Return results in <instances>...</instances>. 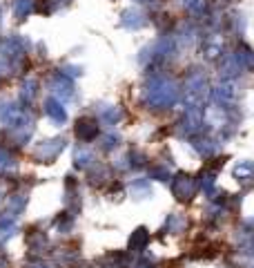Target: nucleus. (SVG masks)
<instances>
[{
  "label": "nucleus",
  "instance_id": "obj_16",
  "mask_svg": "<svg viewBox=\"0 0 254 268\" xmlns=\"http://www.w3.org/2000/svg\"><path fill=\"white\" fill-rule=\"evenodd\" d=\"M134 268H154V264H152V259H148V257H143V259L136 261V266Z\"/></svg>",
  "mask_w": 254,
  "mask_h": 268
},
{
  "label": "nucleus",
  "instance_id": "obj_15",
  "mask_svg": "<svg viewBox=\"0 0 254 268\" xmlns=\"http://www.w3.org/2000/svg\"><path fill=\"white\" fill-rule=\"evenodd\" d=\"M205 56H207L210 60L219 58V56H221V47H219V45H214V43H207V45H205Z\"/></svg>",
  "mask_w": 254,
  "mask_h": 268
},
{
  "label": "nucleus",
  "instance_id": "obj_2",
  "mask_svg": "<svg viewBox=\"0 0 254 268\" xmlns=\"http://www.w3.org/2000/svg\"><path fill=\"white\" fill-rule=\"evenodd\" d=\"M185 96H188V108H201L207 96V81L205 74L199 70H192V74L185 81Z\"/></svg>",
  "mask_w": 254,
  "mask_h": 268
},
{
  "label": "nucleus",
  "instance_id": "obj_4",
  "mask_svg": "<svg viewBox=\"0 0 254 268\" xmlns=\"http://www.w3.org/2000/svg\"><path fill=\"white\" fill-rule=\"evenodd\" d=\"M234 58V63L241 67V72H252L254 70V52L250 47H245V45H241L239 49H236V54L232 56Z\"/></svg>",
  "mask_w": 254,
  "mask_h": 268
},
{
  "label": "nucleus",
  "instance_id": "obj_10",
  "mask_svg": "<svg viewBox=\"0 0 254 268\" xmlns=\"http://www.w3.org/2000/svg\"><path fill=\"white\" fill-rule=\"evenodd\" d=\"M47 114L52 116L54 121H65V110L60 108L56 100H47Z\"/></svg>",
  "mask_w": 254,
  "mask_h": 268
},
{
  "label": "nucleus",
  "instance_id": "obj_14",
  "mask_svg": "<svg viewBox=\"0 0 254 268\" xmlns=\"http://www.w3.org/2000/svg\"><path fill=\"white\" fill-rule=\"evenodd\" d=\"M152 179H159V181H169V168H163V165H159V168H154L152 170Z\"/></svg>",
  "mask_w": 254,
  "mask_h": 268
},
{
  "label": "nucleus",
  "instance_id": "obj_12",
  "mask_svg": "<svg viewBox=\"0 0 254 268\" xmlns=\"http://www.w3.org/2000/svg\"><path fill=\"white\" fill-rule=\"evenodd\" d=\"M203 181H201V188H203V192H207V194H212V190H214V181H216V175L214 172H203Z\"/></svg>",
  "mask_w": 254,
  "mask_h": 268
},
{
  "label": "nucleus",
  "instance_id": "obj_5",
  "mask_svg": "<svg viewBox=\"0 0 254 268\" xmlns=\"http://www.w3.org/2000/svg\"><path fill=\"white\" fill-rule=\"evenodd\" d=\"M234 177L239 181H243L245 186H252L250 179H254V163L252 161H241V163L234 165Z\"/></svg>",
  "mask_w": 254,
  "mask_h": 268
},
{
  "label": "nucleus",
  "instance_id": "obj_7",
  "mask_svg": "<svg viewBox=\"0 0 254 268\" xmlns=\"http://www.w3.org/2000/svg\"><path fill=\"white\" fill-rule=\"evenodd\" d=\"M123 25L129 27V29H140V27L145 25V16L136 9H127L125 14H123Z\"/></svg>",
  "mask_w": 254,
  "mask_h": 268
},
{
  "label": "nucleus",
  "instance_id": "obj_11",
  "mask_svg": "<svg viewBox=\"0 0 254 268\" xmlns=\"http://www.w3.org/2000/svg\"><path fill=\"white\" fill-rule=\"evenodd\" d=\"M96 132H98V127H96L94 123H87V121L78 123V137H83V139H92Z\"/></svg>",
  "mask_w": 254,
  "mask_h": 268
},
{
  "label": "nucleus",
  "instance_id": "obj_18",
  "mask_svg": "<svg viewBox=\"0 0 254 268\" xmlns=\"http://www.w3.org/2000/svg\"><path fill=\"white\" fill-rule=\"evenodd\" d=\"M221 268H232V266H221Z\"/></svg>",
  "mask_w": 254,
  "mask_h": 268
},
{
  "label": "nucleus",
  "instance_id": "obj_1",
  "mask_svg": "<svg viewBox=\"0 0 254 268\" xmlns=\"http://www.w3.org/2000/svg\"><path fill=\"white\" fill-rule=\"evenodd\" d=\"M145 100L150 108L167 110L178 100V85L167 76H154L145 89Z\"/></svg>",
  "mask_w": 254,
  "mask_h": 268
},
{
  "label": "nucleus",
  "instance_id": "obj_3",
  "mask_svg": "<svg viewBox=\"0 0 254 268\" xmlns=\"http://www.w3.org/2000/svg\"><path fill=\"white\" fill-rule=\"evenodd\" d=\"M172 192L178 201H190L196 194V181L190 175H176L172 179Z\"/></svg>",
  "mask_w": 254,
  "mask_h": 268
},
{
  "label": "nucleus",
  "instance_id": "obj_6",
  "mask_svg": "<svg viewBox=\"0 0 254 268\" xmlns=\"http://www.w3.org/2000/svg\"><path fill=\"white\" fill-rule=\"evenodd\" d=\"M192 145H194V150L203 156H212L219 150V143L214 141V139H194Z\"/></svg>",
  "mask_w": 254,
  "mask_h": 268
},
{
  "label": "nucleus",
  "instance_id": "obj_17",
  "mask_svg": "<svg viewBox=\"0 0 254 268\" xmlns=\"http://www.w3.org/2000/svg\"><path fill=\"white\" fill-rule=\"evenodd\" d=\"M243 264H245L247 268H254V257H247V259H243Z\"/></svg>",
  "mask_w": 254,
  "mask_h": 268
},
{
  "label": "nucleus",
  "instance_id": "obj_13",
  "mask_svg": "<svg viewBox=\"0 0 254 268\" xmlns=\"http://www.w3.org/2000/svg\"><path fill=\"white\" fill-rule=\"evenodd\" d=\"M185 7L192 14H205V0H185Z\"/></svg>",
  "mask_w": 254,
  "mask_h": 268
},
{
  "label": "nucleus",
  "instance_id": "obj_8",
  "mask_svg": "<svg viewBox=\"0 0 254 268\" xmlns=\"http://www.w3.org/2000/svg\"><path fill=\"white\" fill-rule=\"evenodd\" d=\"M150 242V232L145 230V228H138L136 232L132 234V239H129V248L132 250H143L145 246Z\"/></svg>",
  "mask_w": 254,
  "mask_h": 268
},
{
  "label": "nucleus",
  "instance_id": "obj_9",
  "mask_svg": "<svg viewBox=\"0 0 254 268\" xmlns=\"http://www.w3.org/2000/svg\"><path fill=\"white\" fill-rule=\"evenodd\" d=\"M188 226V221H185V217H180V215H169L167 217V223H165V228L169 232H174V234H178L183 228Z\"/></svg>",
  "mask_w": 254,
  "mask_h": 268
}]
</instances>
